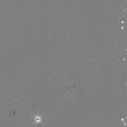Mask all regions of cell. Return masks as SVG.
Wrapping results in <instances>:
<instances>
[{"mask_svg": "<svg viewBox=\"0 0 127 127\" xmlns=\"http://www.w3.org/2000/svg\"><path fill=\"white\" fill-rule=\"evenodd\" d=\"M34 121H35V124H38V123H42V119L41 116H40V115H36L35 116V115H34Z\"/></svg>", "mask_w": 127, "mask_h": 127, "instance_id": "1", "label": "cell"}]
</instances>
